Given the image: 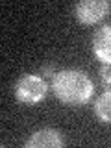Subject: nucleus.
<instances>
[{
  "label": "nucleus",
  "instance_id": "f257e3e1",
  "mask_svg": "<svg viewBox=\"0 0 111 148\" xmlns=\"http://www.w3.org/2000/svg\"><path fill=\"white\" fill-rule=\"evenodd\" d=\"M52 91L56 98L63 102L65 106H85L95 95L92 80L83 71L78 69H65L56 72L52 78Z\"/></svg>",
  "mask_w": 111,
  "mask_h": 148
},
{
  "label": "nucleus",
  "instance_id": "f03ea898",
  "mask_svg": "<svg viewBox=\"0 0 111 148\" xmlns=\"http://www.w3.org/2000/svg\"><path fill=\"white\" fill-rule=\"evenodd\" d=\"M48 95V83L39 74H24L15 83V98L21 104L35 106L43 102Z\"/></svg>",
  "mask_w": 111,
  "mask_h": 148
},
{
  "label": "nucleus",
  "instance_id": "7ed1b4c3",
  "mask_svg": "<svg viewBox=\"0 0 111 148\" xmlns=\"http://www.w3.org/2000/svg\"><path fill=\"white\" fill-rule=\"evenodd\" d=\"M109 13V2L108 0H82L74 8V15L78 22L85 26L96 24V22L104 21Z\"/></svg>",
  "mask_w": 111,
  "mask_h": 148
},
{
  "label": "nucleus",
  "instance_id": "20e7f679",
  "mask_svg": "<svg viewBox=\"0 0 111 148\" xmlns=\"http://www.w3.org/2000/svg\"><path fill=\"white\" fill-rule=\"evenodd\" d=\"M65 145L61 133L54 128H41L34 132L24 143L26 148H61Z\"/></svg>",
  "mask_w": 111,
  "mask_h": 148
},
{
  "label": "nucleus",
  "instance_id": "39448f33",
  "mask_svg": "<svg viewBox=\"0 0 111 148\" xmlns=\"http://www.w3.org/2000/svg\"><path fill=\"white\" fill-rule=\"evenodd\" d=\"M92 54L102 65L111 67V24L102 26L92 35Z\"/></svg>",
  "mask_w": 111,
  "mask_h": 148
},
{
  "label": "nucleus",
  "instance_id": "423d86ee",
  "mask_svg": "<svg viewBox=\"0 0 111 148\" xmlns=\"http://www.w3.org/2000/svg\"><path fill=\"white\" fill-rule=\"evenodd\" d=\"M95 115L102 124H111V89H106L95 102Z\"/></svg>",
  "mask_w": 111,
  "mask_h": 148
},
{
  "label": "nucleus",
  "instance_id": "0eeeda50",
  "mask_svg": "<svg viewBox=\"0 0 111 148\" xmlns=\"http://www.w3.org/2000/svg\"><path fill=\"white\" fill-rule=\"evenodd\" d=\"M98 74H100L102 87H104V89H111V67H109V65H102Z\"/></svg>",
  "mask_w": 111,
  "mask_h": 148
},
{
  "label": "nucleus",
  "instance_id": "6e6552de",
  "mask_svg": "<svg viewBox=\"0 0 111 148\" xmlns=\"http://www.w3.org/2000/svg\"><path fill=\"white\" fill-rule=\"evenodd\" d=\"M41 74L46 78H54L56 76V67H54V63H48V65H43L41 67Z\"/></svg>",
  "mask_w": 111,
  "mask_h": 148
}]
</instances>
